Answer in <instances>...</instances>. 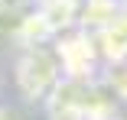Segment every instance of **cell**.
I'll return each instance as SVG.
<instances>
[{
  "label": "cell",
  "instance_id": "obj_3",
  "mask_svg": "<svg viewBox=\"0 0 127 120\" xmlns=\"http://www.w3.org/2000/svg\"><path fill=\"white\" fill-rule=\"evenodd\" d=\"M30 7H36V0H0V13H20Z\"/></svg>",
  "mask_w": 127,
  "mask_h": 120
},
{
  "label": "cell",
  "instance_id": "obj_1",
  "mask_svg": "<svg viewBox=\"0 0 127 120\" xmlns=\"http://www.w3.org/2000/svg\"><path fill=\"white\" fill-rule=\"evenodd\" d=\"M62 81V68L52 45H23L13 62V84L26 101H46Z\"/></svg>",
  "mask_w": 127,
  "mask_h": 120
},
{
  "label": "cell",
  "instance_id": "obj_2",
  "mask_svg": "<svg viewBox=\"0 0 127 120\" xmlns=\"http://www.w3.org/2000/svg\"><path fill=\"white\" fill-rule=\"evenodd\" d=\"M52 52L59 59L62 68V78L65 81H88L98 68V49H95V39L85 29H68L62 36H56Z\"/></svg>",
  "mask_w": 127,
  "mask_h": 120
},
{
  "label": "cell",
  "instance_id": "obj_4",
  "mask_svg": "<svg viewBox=\"0 0 127 120\" xmlns=\"http://www.w3.org/2000/svg\"><path fill=\"white\" fill-rule=\"evenodd\" d=\"M0 120H20V117H16L10 107H0Z\"/></svg>",
  "mask_w": 127,
  "mask_h": 120
}]
</instances>
